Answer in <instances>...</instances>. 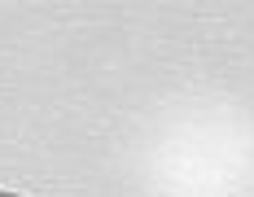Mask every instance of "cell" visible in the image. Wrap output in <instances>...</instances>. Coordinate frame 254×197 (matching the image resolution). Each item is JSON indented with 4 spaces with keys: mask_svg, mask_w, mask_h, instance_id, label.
I'll use <instances>...</instances> for the list:
<instances>
[]
</instances>
